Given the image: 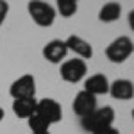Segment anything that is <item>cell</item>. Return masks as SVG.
<instances>
[{"mask_svg":"<svg viewBox=\"0 0 134 134\" xmlns=\"http://www.w3.org/2000/svg\"><path fill=\"white\" fill-rule=\"evenodd\" d=\"M72 109L73 113L81 118H86L88 114H91L95 109H97V97H93L91 93L88 91H79L73 98V104H72Z\"/></svg>","mask_w":134,"mask_h":134,"instance_id":"7","label":"cell"},{"mask_svg":"<svg viewBox=\"0 0 134 134\" xmlns=\"http://www.w3.org/2000/svg\"><path fill=\"white\" fill-rule=\"evenodd\" d=\"M7 13H9V4L0 0V25L4 23V20L7 18Z\"/></svg>","mask_w":134,"mask_h":134,"instance_id":"16","label":"cell"},{"mask_svg":"<svg viewBox=\"0 0 134 134\" xmlns=\"http://www.w3.org/2000/svg\"><path fill=\"white\" fill-rule=\"evenodd\" d=\"M36 113L40 114L48 125H52V124H59L61 122L63 107H61V104L57 100H54V98H41V100H38Z\"/></svg>","mask_w":134,"mask_h":134,"instance_id":"6","label":"cell"},{"mask_svg":"<svg viewBox=\"0 0 134 134\" xmlns=\"http://www.w3.org/2000/svg\"><path fill=\"white\" fill-rule=\"evenodd\" d=\"M109 81L104 73H95L91 77H88L84 81V91L91 93L93 97H98V95H105L109 93Z\"/></svg>","mask_w":134,"mask_h":134,"instance_id":"11","label":"cell"},{"mask_svg":"<svg viewBox=\"0 0 134 134\" xmlns=\"http://www.w3.org/2000/svg\"><path fill=\"white\" fill-rule=\"evenodd\" d=\"M27 11L31 14V18L34 20L36 25L40 27H50L55 21V7L47 4V2H41V0H31L27 4Z\"/></svg>","mask_w":134,"mask_h":134,"instance_id":"2","label":"cell"},{"mask_svg":"<svg viewBox=\"0 0 134 134\" xmlns=\"http://www.w3.org/2000/svg\"><path fill=\"white\" fill-rule=\"evenodd\" d=\"M134 52V43L129 36H118L116 40L107 45L105 48V55L111 63H124L131 57Z\"/></svg>","mask_w":134,"mask_h":134,"instance_id":"3","label":"cell"},{"mask_svg":"<svg viewBox=\"0 0 134 134\" xmlns=\"http://www.w3.org/2000/svg\"><path fill=\"white\" fill-rule=\"evenodd\" d=\"M27 124L32 132H48V127H50L38 113H34L31 118H27Z\"/></svg>","mask_w":134,"mask_h":134,"instance_id":"15","label":"cell"},{"mask_svg":"<svg viewBox=\"0 0 134 134\" xmlns=\"http://www.w3.org/2000/svg\"><path fill=\"white\" fill-rule=\"evenodd\" d=\"M64 43H66L68 52H73V54L79 55L82 61L93 57V47L90 45V41H86V40L81 38V36L72 34V36H68V40H64Z\"/></svg>","mask_w":134,"mask_h":134,"instance_id":"9","label":"cell"},{"mask_svg":"<svg viewBox=\"0 0 134 134\" xmlns=\"http://www.w3.org/2000/svg\"><path fill=\"white\" fill-rule=\"evenodd\" d=\"M31 134H50V132H31Z\"/></svg>","mask_w":134,"mask_h":134,"instance_id":"20","label":"cell"},{"mask_svg":"<svg viewBox=\"0 0 134 134\" xmlns=\"http://www.w3.org/2000/svg\"><path fill=\"white\" fill-rule=\"evenodd\" d=\"M132 120H134V109H132Z\"/></svg>","mask_w":134,"mask_h":134,"instance_id":"21","label":"cell"},{"mask_svg":"<svg viewBox=\"0 0 134 134\" xmlns=\"http://www.w3.org/2000/svg\"><path fill=\"white\" fill-rule=\"evenodd\" d=\"M61 79L66 82L77 84L79 81H82L88 73V64L82 59H68L61 64Z\"/></svg>","mask_w":134,"mask_h":134,"instance_id":"4","label":"cell"},{"mask_svg":"<svg viewBox=\"0 0 134 134\" xmlns=\"http://www.w3.org/2000/svg\"><path fill=\"white\" fill-rule=\"evenodd\" d=\"M93 134H120V131L116 129V127H105V129H100V131H97V132H93Z\"/></svg>","mask_w":134,"mask_h":134,"instance_id":"17","label":"cell"},{"mask_svg":"<svg viewBox=\"0 0 134 134\" xmlns=\"http://www.w3.org/2000/svg\"><path fill=\"white\" fill-rule=\"evenodd\" d=\"M109 95L114 100H131L134 98V84L129 79H116L109 84Z\"/></svg>","mask_w":134,"mask_h":134,"instance_id":"10","label":"cell"},{"mask_svg":"<svg viewBox=\"0 0 134 134\" xmlns=\"http://www.w3.org/2000/svg\"><path fill=\"white\" fill-rule=\"evenodd\" d=\"M127 21H129V27L134 31V9L129 13V16H127Z\"/></svg>","mask_w":134,"mask_h":134,"instance_id":"18","label":"cell"},{"mask_svg":"<svg viewBox=\"0 0 134 134\" xmlns=\"http://www.w3.org/2000/svg\"><path fill=\"white\" fill-rule=\"evenodd\" d=\"M114 122V109L111 105H104L97 107L91 114H88L86 118H81V127L88 132H97L100 129L111 127Z\"/></svg>","mask_w":134,"mask_h":134,"instance_id":"1","label":"cell"},{"mask_svg":"<svg viewBox=\"0 0 134 134\" xmlns=\"http://www.w3.org/2000/svg\"><path fill=\"white\" fill-rule=\"evenodd\" d=\"M9 93H11V97H13V100L36 97V79H34V75L25 73V75L18 77L14 82L11 84Z\"/></svg>","mask_w":134,"mask_h":134,"instance_id":"5","label":"cell"},{"mask_svg":"<svg viewBox=\"0 0 134 134\" xmlns=\"http://www.w3.org/2000/svg\"><path fill=\"white\" fill-rule=\"evenodd\" d=\"M120 14H122V5L118 2H107L98 11V20L104 23H113L120 18Z\"/></svg>","mask_w":134,"mask_h":134,"instance_id":"13","label":"cell"},{"mask_svg":"<svg viewBox=\"0 0 134 134\" xmlns=\"http://www.w3.org/2000/svg\"><path fill=\"white\" fill-rule=\"evenodd\" d=\"M4 116H5V113H4V109H2V107H0V122H2V120H4Z\"/></svg>","mask_w":134,"mask_h":134,"instance_id":"19","label":"cell"},{"mask_svg":"<svg viewBox=\"0 0 134 134\" xmlns=\"http://www.w3.org/2000/svg\"><path fill=\"white\" fill-rule=\"evenodd\" d=\"M66 54H68V48L63 40H52L43 47V57L52 64H59L66 57Z\"/></svg>","mask_w":134,"mask_h":134,"instance_id":"8","label":"cell"},{"mask_svg":"<svg viewBox=\"0 0 134 134\" xmlns=\"http://www.w3.org/2000/svg\"><path fill=\"white\" fill-rule=\"evenodd\" d=\"M55 13H59L63 18H70L73 16L77 9H79V5H77V2L75 0H57V4H55Z\"/></svg>","mask_w":134,"mask_h":134,"instance_id":"14","label":"cell"},{"mask_svg":"<svg viewBox=\"0 0 134 134\" xmlns=\"http://www.w3.org/2000/svg\"><path fill=\"white\" fill-rule=\"evenodd\" d=\"M36 107H38L36 97H32V98H18V100L13 102V113L18 118H31L32 114L36 113Z\"/></svg>","mask_w":134,"mask_h":134,"instance_id":"12","label":"cell"}]
</instances>
